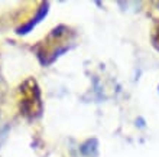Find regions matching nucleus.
<instances>
[{
	"instance_id": "4",
	"label": "nucleus",
	"mask_w": 159,
	"mask_h": 157,
	"mask_svg": "<svg viewBox=\"0 0 159 157\" xmlns=\"http://www.w3.org/2000/svg\"><path fill=\"white\" fill-rule=\"evenodd\" d=\"M152 45L155 46L156 50H159V22L156 23L153 33H152Z\"/></svg>"
},
{
	"instance_id": "1",
	"label": "nucleus",
	"mask_w": 159,
	"mask_h": 157,
	"mask_svg": "<svg viewBox=\"0 0 159 157\" xmlns=\"http://www.w3.org/2000/svg\"><path fill=\"white\" fill-rule=\"evenodd\" d=\"M75 36L77 33L70 26L59 25L51 30L41 42H38L32 50L42 66H49L74 46Z\"/></svg>"
},
{
	"instance_id": "2",
	"label": "nucleus",
	"mask_w": 159,
	"mask_h": 157,
	"mask_svg": "<svg viewBox=\"0 0 159 157\" xmlns=\"http://www.w3.org/2000/svg\"><path fill=\"white\" fill-rule=\"evenodd\" d=\"M19 110L28 120H36L43 112L41 88L35 78H26L19 87Z\"/></svg>"
},
{
	"instance_id": "3",
	"label": "nucleus",
	"mask_w": 159,
	"mask_h": 157,
	"mask_svg": "<svg viewBox=\"0 0 159 157\" xmlns=\"http://www.w3.org/2000/svg\"><path fill=\"white\" fill-rule=\"evenodd\" d=\"M48 13H49V3H48V2H42V3L39 4V7L36 9L35 16L30 17L29 20L25 22L22 26H19V28L16 29V33L19 35V36H25V35L30 33L46 16H48Z\"/></svg>"
}]
</instances>
